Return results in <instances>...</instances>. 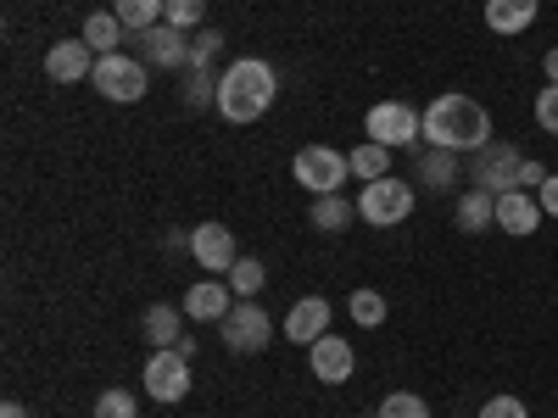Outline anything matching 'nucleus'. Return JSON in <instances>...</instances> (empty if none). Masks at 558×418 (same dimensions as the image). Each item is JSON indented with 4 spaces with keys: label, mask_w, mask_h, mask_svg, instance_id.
<instances>
[{
    "label": "nucleus",
    "mask_w": 558,
    "mask_h": 418,
    "mask_svg": "<svg viewBox=\"0 0 558 418\" xmlns=\"http://www.w3.org/2000/svg\"><path fill=\"white\" fill-rule=\"evenodd\" d=\"M218 341H223L229 352L252 357V352H263V346L274 341V318L263 312V302H235V307H229V318L218 323Z\"/></svg>",
    "instance_id": "1a4fd4ad"
},
{
    "label": "nucleus",
    "mask_w": 558,
    "mask_h": 418,
    "mask_svg": "<svg viewBox=\"0 0 558 418\" xmlns=\"http://www.w3.org/2000/svg\"><path fill=\"white\" fill-rule=\"evenodd\" d=\"M96 51L84 45V34H73V39H57L51 51H45V78L51 84H78V78H89L96 73Z\"/></svg>",
    "instance_id": "4468645a"
},
{
    "label": "nucleus",
    "mask_w": 558,
    "mask_h": 418,
    "mask_svg": "<svg viewBox=\"0 0 558 418\" xmlns=\"http://www.w3.org/2000/svg\"><path fill=\"white\" fill-rule=\"evenodd\" d=\"M89 84H96V96L112 101V107H134V101H146V89H151V62H140L129 51H112L96 62V73H89Z\"/></svg>",
    "instance_id": "7ed1b4c3"
},
{
    "label": "nucleus",
    "mask_w": 558,
    "mask_h": 418,
    "mask_svg": "<svg viewBox=\"0 0 558 418\" xmlns=\"http://www.w3.org/2000/svg\"><path fill=\"white\" fill-rule=\"evenodd\" d=\"M140 39V62H151V67H168V73H184L191 67V34L173 28V23H157L146 34H134Z\"/></svg>",
    "instance_id": "f8f14e48"
},
{
    "label": "nucleus",
    "mask_w": 558,
    "mask_h": 418,
    "mask_svg": "<svg viewBox=\"0 0 558 418\" xmlns=\"http://www.w3.org/2000/svg\"><path fill=\"white\" fill-rule=\"evenodd\" d=\"M191 262H202L213 279H229V268L241 262V246L229 235V223H196L191 229Z\"/></svg>",
    "instance_id": "9d476101"
},
{
    "label": "nucleus",
    "mask_w": 558,
    "mask_h": 418,
    "mask_svg": "<svg viewBox=\"0 0 558 418\" xmlns=\"http://www.w3.org/2000/svg\"><path fill=\"white\" fill-rule=\"evenodd\" d=\"M229 285H235V296H241V302H257V291L268 285V268H263V257H241L235 268H229Z\"/></svg>",
    "instance_id": "a878e982"
},
{
    "label": "nucleus",
    "mask_w": 558,
    "mask_h": 418,
    "mask_svg": "<svg viewBox=\"0 0 558 418\" xmlns=\"http://www.w3.org/2000/svg\"><path fill=\"white\" fill-rule=\"evenodd\" d=\"M89 418H140V402H134V391H101Z\"/></svg>",
    "instance_id": "7c9ffc66"
},
{
    "label": "nucleus",
    "mask_w": 558,
    "mask_h": 418,
    "mask_svg": "<svg viewBox=\"0 0 558 418\" xmlns=\"http://www.w3.org/2000/svg\"><path fill=\"white\" fill-rule=\"evenodd\" d=\"M542 73H547V84H558V45H553V51L542 57Z\"/></svg>",
    "instance_id": "f704fd0d"
},
{
    "label": "nucleus",
    "mask_w": 558,
    "mask_h": 418,
    "mask_svg": "<svg viewBox=\"0 0 558 418\" xmlns=\"http://www.w3.org/2000/svg\"><path fill=\"white\" fill-rule=\"evenodd\" d=\"M274 96H279V73H274V62H263V57H241V62H229L223 73H218V118L223 123H257L268 107H274Z\"/></svg>",
    "instance_id": "f257e3e1"
},
{
    "label": "nucleus",
    "mask_w": 558,
    "mask_h": 418,
    "mask_svg": "<svg viewBox=\"0 0 558 418\" xmlns=\"http://www.w3.org/2000/svg\"><path fill=\"white\" fill-rule=\"evenodd\" d=\"M458 179H463V162H458V151H441V146H430V151H418V157H413V184H425V190H436V196H447Z\"/></svg>",
    "instance_id": "f3484780"
},
{
    "label": "nucleus",
    "mask_w": 558,
    "mask_h": 418,
    "mask_svg": "<svg viewBox=\"0 0 558 418\" xmlns=\"http://www.w3.org/2000/svg\"><path fill=\"white\" fill-rule=\"evenodd\" d=\"M363 134L386 151H413L425 139V112H413L408 101H375L363 118Z\"/></svg>",
    "instance_id": "20e7f679"
},
{
    "label": "nucleus",
    "mask_w": 558,
    "mask_h": 418,
    "mask_svg": "<svg viewBox=\"0 0 558 418\" xmlns=\"http://www.w3.org/2000/svg\"><path fill=\"white\" fill-rule=\"evenodd\" d=\"M184 107H218L213 67H184Z\"/></svg>",
    "instance_id": "bb28decb"
},
{
    "label": "nucleus",
    "mask_w": 558,
    "mask_h": 418,
    "mask_svg": "<svg viewBox=\"0 0 558 418\" xmlns=\"http://www.w3.org/2000/svg\"><path fill=\"white\" fill-rule=\"evenodd\" d=\"M0 418H28V407L23 402H7V407H0Z\"/></svg>",
    "instance_id": "c9c22d12"
},
{
    "label": "nucleus",
    "mask_w": 558,
    "mask_h": 418,
    "mask_svg": "<svg viewBox=\"0 0 558 418\" xmlns=\"http://www.w3.org/2000/svg\"><path fill=\"white\" fill-rule=\"evenodd\" d=\"M525 162H531V157H520V146H508V139H492V146H481V151H475L470 179H475V190L502 196V190H520Z\"/></svg>",
    "instance_id": "423d86ee"
},
{
    "label": "nucleus",
    "mask_w": 558,
    "mask_h": 418,
    "mask_svg": "<svg viewBox=\"0 0 558 418\" xmlns=\"http://www.w3.org/2000/svg\"><path fill=\"white\" fill-rule=\"evenodd\" d=\"M123 17L118 12H89L84 17V45H89V51H96V57H112V51H123Z\"/></svg>",
    "instance_id": "412c9836"
},
{
    "label": "nucleus",
    "mask_w": 558,
    "mask_h": 418,
    "mask_svg": "<svg viewBox=\"0 0 558 418\" xmlns=\"http://www.w3.org/2000/svg\"><path fill=\"white\" fill-rule=\"evenodd\" d=\"M291 173H296V184L307 196H336V190H347V179H352V168H347V157L336 146H302Z\"/></svg>",
    "instance_id": "0eeeda50"
},
{
    "label": "nucleus",
    "mask_w": 558,
    "mask_h": 418,
    "mask_svg": "<svg viewBox=\"0 0 558 418\" xmlns=\"http://www.w3.org/2000/svg\"><path fill=\"white\" fill-rule=\"evenodd\" d=\"M542 201H536V190H502L497 196V229L502 235H514V241H525V235H536L542 229Z\"/></svg>",
    "instance_id": "2eb2a0df"
},
{
    "label": "nucleus",
    "mask_w": 558,
    "mask_h": 418,
    "mask_svg": "<svg viewBox=\"0 0 558 418\" xmlns=\"http://www.w3.org/2000/svg\"><path fill=\"white\" fill-rule=\"evenodd\" d=\"M184 307H173V302H157V307H146V318H140V330H146V341L162 352V346H179L184 341Z\"/></svg>",
    "instance_id": "6ab92c4d"
},
{
    "label": "nucleus",
    "mask_w": 558,
    "mask_h": 418,
    "mask_svg": "<svg viewBox=\"0 0 558 418\" xmlns=\"http://www.w3.org/2000/svg\"><path fill=\"white\" fill-rule=\"evenodd\" d=\"M162 7H168V0H112V12L123 17V28H129V34L157 28V23H162Z\"/></svg>",
    "instance_id": "393cba45"
},
{
    "label": "nucleus",
    "mask_w": 558,
    "mask_h": 418,
    "mask_svg": "<svg viewBox=\"0 0 558 418\" xmlns=\"http://www.w3.org/2000/svg\"><path fill=\"white\" fill-rule=\"evenodd\" d=\"M347 318L357 323V330H380V323L391 318V302H386L375 285H357V291L347 296Z\"/></svg>",
    "instance_id": "5701e85b"
},
{
    "label": "nucleus",
    "mask_w": 558,
    "mask_h": 418,
    "mask_svg": "<svg viewBox=\"0 0 558 418\" xmlns=\"http://www.w3.org/2000/svg\"><path fill=\"white\" fill-rule=\"evenodd\" d=\"M452 223L463 229V235H481V229H497V196H486V190H463L458 196V207H452Z\"/></svg>",
    "instance_id": "aec40b11"
},
{
    "label": "nucleus",
    "mask_w": 558,
    "mask_h": 418,
    "mask_svg": "<svg viewBox=\"0 0 558 418\" xmlns=\"http://www.w3.org/2000/svg\"><path fill=\"white\" fill-rule=\"evenodd\" d=\"M162 23H173V28H184V34H196V28L207 23V0H168V7H162Z\"/></svg>",
    "instance_id": "cd10ccee"
},
{
    "label": "nucleus",
    "mask_w": 558,
    "mask_h": 418,
    "mask_svg": "<svg viewBox=\"0 0 558 418\" xmlns=\"http://www.w3.org/2000/svg\"><path fill=\"white\" fill-rule=\"evenodd\" d=\"M481 418H531V407H525L520 396L497 391V396H486V402H481Z\"/></svg>",
    "instance_id": "2f4dec72"
},
{
    "label": "nucleus",
    "mask_w": 558,
    "mask_h": 418,
    "mask_svg": "<svg viewBox=\"0 0 558 418\" xmlns=\"http://www.w3.org/2000/svg\"><path fill=\"white\" fill-rule=\"evenodd\" d=\"M357 218L375 223V229L408 223V218H413V184L397 179V173H386V179H375V184H363V190H357Z\"/></svg>",
    "instance_id": "39448f33"
},
{
    "label": "nucleus",
    "mask_w": 558,
    "mask_h": 418,
    "mask_svg": "<svg viewBox=\"0 0 558 418\" xmlns=\"http://www.w3.org/2000/svg\"><path fill=\"white\" fill-rule=\"evenodd\" d=\"M347 168H352V179H357V184H375V179H386V173H391V151H386V146H375V139H363L357 151H347Z\"/></svg>",
    "instance_id": "b1692460"
},
{
    "label": "nucleus",
    "mask_w": 558,
    "mask_h": 418,
    "mask_svg": "<svg viewBox=\"0 0 558 418\" xmlns=\"http://www.w3.org/2000/svg\"><path fill=\"white\" fill-rule=\"evenodd\" d=\"M536 123L547 128V134H558V84H542V96H536Z\"/></svg>",
    "instance_id": "473e14b6"
},
{
    "label": "nucleus",
    "mask_w": 558,
    "mask_h": 418,
    "mask_svg": "<svg viewBox=\"0 0 558 418\" xmlns=\"http://www.w3.org/2000/svg\"><path fill=\"white\" fill-rule=\"evenodd\" d=\"M486 28L492 34H525L542 17V0H486Z\"/></svg>",
    "instance_id": "a211bd4d"
},
{
    "label": "nucleus",
    "mask_w": 558,
    "mask_h": 418,
    "mask_svg": "<svg viewBox=\"0 0 558 418\" xmlns=\"http://www.w3.org/2000/svg\"><path fill=\"white\" fill-rule=\"evenodd\" d=\"M307 368H313V380L318 385H347L352 374H357V352L347 346V335H318L313 346H307Z\"/></svg>",
    "instance_id": "9b49d317"
},
{
    "label": "nucleus",
    "mask_w": 558,
    "mask_h": 418,
    "mask_svg": "<svg viewBox=\"0 0 558 418\" xmlns=\"http://www.w3.org/2000/svg\"><path fill=\"white\" fill-rule=\"evenodd\" d=\"M223 57V34L218 28H196L191 34V67H213Z\"/></svg>",
    "instance_id": "c756f323"
},
{
    "label": "nucleus",
    "mask_w": 558,
    "mask_h": 418,
    "mask_svg": "<svg viewBox=\"0 0 558 418\" xmlns=\"http://www.w3.org/2000/svg\"><path fill=\"white\" fill-rule=\"evenodd\" d=\"M241 296H235V285H229V279H196V285L191 291H184V318H191V323H223L229 318V307H235Z\"/></svg>",
    "instance_id": "ddd939ff"
},
{
    "label": "nucleus",
    "mask_w": 558,
    "mask_h": 418,
    "mask_svg": "<svg viewBox=\"0 0 558 418\" xmlns=\"http://www.w3.org/2000/svg\"><path fill=\"white\" fill-rule=\"evenodd\" d=\"M425 139L441 151H481L492 146V112L475 101V96H458V89H447V96H436L425 107Z\"/></svg>",
    "instance_id": "f03ea898"
},
{
    "label": "nucleus",
    "mask_w": 558,
    "mask_h": 418,
    "mask_svg": "<svg viewBox=\"0 0 558 418\" xmlns=\"http://www.w3.org/2000/svg\"><path fill=\"white\" fill-rule=\"evenodd\" d=\"M330 302L324 296H302V302H291V312H286V341L291 346H313L318 335H330Z\"/></svg>",
    "instance_id": "dca6fc26"
},
{
    "label": "nucleus",
    "mask_w": 558,
    "mask_h": 418,
    "mask_svg": "<svg viewBox=\"0 0 558 418\" xmlns=\"http://www.w3.org/2000/svg\"><path fill=\"white\" fill-rule=\"evenodd\" d=\"M146 396L151 402H162V407H173V402H184L191 396V357H184L179 346H162V352H151L146 357Z\"/></svg>",
    "instance_id": "6e6552de"
},
{
    "label": "nucleus",
    "mask_w": 558,
    "mask_h": 418,
    "mask_svg": "<svg viewBox=\"0 0 558 418\" xmlns=\"http://www.w3.org/2000/svg\"><path fill=\"white\" fill-rule=\"evenodd\" d=\"M352 218H357V201H347L341 190L336 196H313V212H307V223L318 229V235H341Z\"/></svg>",
    "instance_id": "4be33fe9"
},
{
    "label": "nucleus",
    "mask_w": 558,
    "mask_h": 418,
    "mask_svg": "<svg viewBox=\"0 0 558 418\" xmlns=\"http://www.w3.org/2000/svg\"><path fill=\"white\" fill-rule=\"evenodd\" d=\"M380 418H430V402L418 396V391H391L380 402Z\"/></svg>",
    "instance_id": "c85d7f7f"
},
{
    "label": "nucleus",
    "mask_w": 558,
    "mask_h": 418,
    "mask_svg": "<svg viewBox=\"0 0 558 418\" xmlns=\"http://www.w3.org/2000/svg\"><path fill=\"white\" fill-rule=\"evenodd\" d=\"M536 201H542V212H547V218H558V173H547V184L536 190Z\"/></svg>",
    "instance_id": "72a5a7b5"
}]
</instances>
